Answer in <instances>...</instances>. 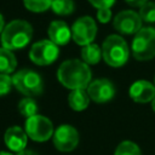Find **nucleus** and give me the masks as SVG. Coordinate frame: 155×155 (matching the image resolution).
I'll use <instances>...</instances> for the list:
<instances>
[{"instance_id":"18","label":"nucleus","mask_w":155,"mask_h":155,"mask_svg":"<svg viewBox=\"0 0 155 155\" xmlns=\"http://www.w3.org/2000/svg\"><path fill=\"white\" fill-rule=\"evenodd\" d=\"M38 110H39L38 104L34 101V98H31V97H24L18 103V111L25 119L36 115L38 114Z\"/></svg>"},{"instance_id":"5","label":"nucleus","mask_w":155,"mask_h":155,"mask_svg":"<svg viewBox=\"0 0 155 155\" xmlns=\"http://www.w3.org/2000/svg\"><path fill=\"white\" fill-rule=\"evenodd\" d=\"M13 86L25 97L39 96L44 91V82L36 71L31 69H22L12 76Z\"/></svg>"},{"instance_id":"19","label":"nucleus","mask_w":155,"mask_h":155,"mask_svg":"<svg viewBox=\"0 0 155 155\" xmlns=\"http://www.w3.org/2000/svg\"><path fill=\"white\" fill-rule=\"evenodd\" d=\"M52 11L58 16H69L75 10L73 0H52Z\"/></svg>"},{"instance_id":"25","label":"nucleus","mask_w":155,"mask_h":155,"mask_svg":"<svg viewBox=\"0 0 155 155\" xmlns=\"http://www.w3.org/2000/svg\"><path fill=\"white\" fill-rule=\"evenodd\" d=\"M97 18L101 23H108L111 18V11L110 8H99L97 11Z\"/></svg>"},{"instance_id":"21","label":"nucleus","mask_w":155,"mask_h":155,"mask_svg":"<svg viewBox=\"0 0 155 155\" xmlns=\"http://www.w3.org/2000/svg\"><path fill=\"white\" fill-rule=\"evenodd\" d=\"M23 4L31 12H44L51 7L52 0H23Z\"/></svg>"},{"instance_id":"17","label":"nucleus","mask_w":155,"mask_h":155,"mask_svg":"<svg viewBox=\"0 0 155 155\" xmlns=\"http://www.w3.org/2000/svg\"><path fill=\"white\" fill-rule=\"evenodd\" d=\"M81 58L88 65L97 64L102 58V48L97 44H88L81 48Z\"/></svg>"},{"instance_id":"16","label":"nucleus","mask_w":155,"mask_h":155,"mask_svg":"<svg viewBox=\"0 0 155 155\" xmlns=\"http://www.w3.org/2000/svg\"><path fill=\"white\" fill-rule=\"evenodd\" d=\"M17 67V59L13 52L8 48L0 47V73L11 74Z\"/></svg>"},{"instance_id":"3","label":"nucleus","mask_w":155,"mask_h":155,"mask_svg":"<svg viewBox=\"0 0 155 155\" xmlns=\"http://www.w3.org/2000/svg\"><path fill=\"white\" fill-rule=\"evenodd\" d=\"M102 57L113 68L122 67L130 57V48L125 39L116 34L109 35L102 45Z\"/></svg>"},{"instance_id":"9","label":"nucleus","mask_w":155,"mask_h":155,"mask_svg":"<svg viewBox=\"0 0 155 155\" xmlns=\"http://www.w3.org/2000/svg\"><path fill=\"white\" fill-rule=\"evenodd\" d=\"M53 144L57 150L63 153H69L74 150L79 144V132L78 130L68 124L58 126L53 132Z\"/></svg>"},{"instance_id":"2","label":"nucleus","mask_w":155,"mask_h":155,"mask_svg":"<svg viewBox=\"0 0 155 155\" xmlns=\"http://www.w3.org/2000/svg\"><path fill=\"white\" fill-rule=\"evenodd\" d=\"M0 35L2 47L11 51L21 50L30 42L33 38V27L27 21L15 19L5 25Z\"/></svg>"},{"instance_id":"7","label":"nucleus","mask_w":155,"mask_h":155,"mask_svg":"<svg viewBox=\"0 0 155 155\" xmlns=\"http://www.w3.org/2000/svg\"><path fill=\"white\" fill-rule=\"evenodd\" d=\"M58 56L59 48L50 39L36 41L29 51V58L36 65H50L58 58Z\"/></svg>"},{"instance_id":"23","label":"nucleus","mask_w":155,"mask_h":155,"mask_svg":"<svg viewBox=\"0 0 155 155\" xmlns=\"http://www.w3.org/2000/svg\"><path fill=\"white\" fill-rule=\"evenodd\" d=\"M12 86H13L12 76H10L8 74L0 73V97L6 96L11 91Z\"/></svg>"},{"instance_id":"27","label":"nucleus","mask_w":155,"mask_h":155,"mask_svg":"<svg viewBox=\"0 0 155 155\" xmlns=\"http://www.w3.org/2000/svg\"><path fill=\"white\" fill-rule=\"evenodd\" d=\"M16 155H38V154H36V153H34V151H31V150L24 149V150H22V151H19V153H17Z\"/></svg>"},{"instance_id":"1","label":"nucleus","mask_w":155,"mask_h":155,"mask_svg":"<svg viewBox=\"0 0 155 155\" xmlns=\"http://www.w3.org/2000/svg\"><path fill=\"white\" fill-rule=\"evenodd\" d=\"M58 81L68 90H85L91 82L92 71L85 62L80 59H67L57 70Z\"/></svg>"},{"instance_id":"10","label":"nucleus","mask_w":155,"mask_h":155,"mask_svg":"<svg viewBox=\"0 0 155 155\" xmlns=\"http://www.w3.org/2000/svg\"><path fill=\"white\" fill-rule=\"evenodd\" d=\"M113 24L120 34L131 35L142 29V18L139 13L131 10H125L115 16Z\"/></svg>"},{"instance_id":"13","label":"nucleus","mask_w":155,"mask_h":155,"mask_svg":"<svg viewBox=\"0 0 155 155\" xmlns=\"http://www.w3.org/2000/svg\"><path fill=\"white\" fill-rule=\"evenodd\" d=\"M4 142L10 150L19 153L25 149L27 142H28V136L22 127L11 126L4 133Z\"/></svg>"},{"instance_id":"8","label":"nucleus","mask_w":155,"mask_h":155,"mask_svg":"<svg viewBox=\"0 0 155 155\" xmlns=\"http://www.w3.org/2000/svg\"><path fill=\"white\" fill-rule=\"evenodd\" d=\"M96 34L97 24L94 19L90 16H82L78 18L71 27V38L80 46L92 44L96 38Z\"/></svg>"},{"instance_id":"29","label":"nucleus","mask_w":155,"mask_h":155,"mask_svg":"<svg viewBox=\"0 0 155 155\" xmlns=\"http://www.w3.org/2000/svg\"><path fill=\"white\" fill-rule=\"evenodd\" d=\"M0 155H13V154L8 153V151H0Z\"/></svg>"},{"instance_id":"4","label":"nucleus","mask_w":155,"mask_h":155,"mask_svg":"<svg viewBox=\"0 0 155 155\" xmlns=\"http://www.w3.org/2000/svg\"><path fill=\"white\" fill-rule=\"evenodd\" d=\"M132 56L137 61H149L155 57V29L142 28L134 34L131 46Z\"/></svg>"},{"instance_id":"12","label":"nucleus","mask_w":155,"mask_h":155,"mask_svg":"<svg viewBox=\"0 0 155 155\" xmlns=\"http://www.w3.org/2000/svg\"><path fill=\"white\" fill-rule=\"evenodd\" d=\"M128 94L132 101L136 103H148L151 102L155 97V85L147 80L134 81L128 90Z\"/></svg>"},{"instance_id":"30","label":"nucleus","mask_w":155,"mask_h":155,"mask_svg":"<svg viewBox=\"0 0 155 155\" xmlns=\"http://www.w3.org/2000/svg\"><path fill=\"white\" fill-rule=\"evenodd\" d=\"M151 108H153V110L155 111V97H154V99L151 101Z\"/></svg>"},{"instance_id":"11","label":"nucleus","mask_w":155,"mask_h":155,"mask_svg":"<svg viewBox=\"0 0 155 155\" xmlns=\"http://www.w3.org/2000/svg\"><path fill=\"white\" fill-rule=\"evenodd\" d=\"M90 99L96 103H105L114 98L115 87L114 84L108 79H96L90 82L86 88Z\"/></svg>"},{"instance_id":"31","label":"nucleus","mask_w":155,"mask_h":155,"mask_svg":"<svg viewBox=\"0 0 155 155\" xmlns=\"http://www.w3.org/2000/svg\"><path fill=\"white\" fill-rule=\"evenodd\" d=\"M154 85H155V84H154Z\"/></svg>"},{"instance_id":"28","label":"nucleus","mask_w":155,"mask_h":155,"mask_svg":"<svg viewBox=\"0 0 155 155\" xmlns=\"http://www.w3.org/2000/svg\"><path fill=\"white\" fill-rule=\"evenodd\" d=\"M4 28H5V21H4V17H2V15L0 13V34L2 33Z\"/></svg>"},{"instance_id":"26","label":"nucleus","mask_w":155,"mask_h":155,"mask_svg":"<svg viewBox=\"0 0 155 155\" xmlns=\"http://www.w3.org/2000/svg\"><path fill=\"white\" fill-rule=\"evenodd\" d=\"M128 5L133 6V7H142L148 0H125Z\"/></svg>"},{"instance_id":"24","label":"nucleus","mask_w":155,"mask_h":155,"mask_svg":"<svg viewBox=\"0 0 155 155\" xmlns=\"http://www.w3.org/2000/svg\"><path fill=\"white\" fill-rule=\"evenodd\" d=\"M88 1L97 10H99V8H110L115 2V0H88Z\"/></svg>"},{"instance_id":"22","label":"nucleus","mask_w":155,"mask_h":155,"mask_svg":"<svg viewBox=\"0 0 155 155\" xmlns=\"http://www.w3.org/2000/svg\"><path fill=\"white\" fill-rule=\"evenodd\" d=\"M139 16L142 21L147 23L155 22V1H147L139 10Z\"/></svg>"},{"instance_id":"20","label":"nucleus","mask_w":155,"mask_h":155,"mask_svg":"<svg viewBox=\"0 0 155 155\" xmlns=\"http://www.w3.org/2000/svg\"><path fill=\"white\" fill-rule=\"evenodd\" d=\"M114 155H142V153L134 142L124 140L116 147Z\"/></svg>"},{"instance_id":"14","label":"nucleus","mask_w":155,"mask_h":155,"mask_svg":"<svg viewBox=\"0 0 155 155\" xmlns=\"http://www.w3.org/2000/svg\"><path fill=\"white\" fill-rule=\"evenodd\" d=\"M48 39L57 46L65 45L71 39V29L63 21H53L47 29Z\"/></svg>"},{"instance_id":"15","label":"nucleus","mask_w":155,"mask_h":155,"mask_svg":"<svg viewBox=\"0 0 155 155\" xmlns=\"http://www.w3.org/2000/svg\"><path fill=\"white\" fill-rule=\"evenodd\" d=\"M90 96L86 90H73L68 96L69 107L75 111L85 110L90 104Z\"/></svg>"},{"instance_id":"6","label":"nucleus","mask_w":155,"mask_h":155,"mask_svg":"<svg viewBox=\"0 0 155 155\" xmlns=\"http://www.w3.org/2000/svg\"><path fill=\"white\" fill-rule=\"evenodd\" d=\"M24 131L34 142H46L53 136V125L50 119L44 115H34L25 120Z\"/></svg>"}]
</instances>
